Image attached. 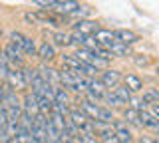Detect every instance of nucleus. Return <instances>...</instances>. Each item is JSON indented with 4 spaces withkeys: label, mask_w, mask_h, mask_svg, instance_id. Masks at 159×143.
Masks as SVG:
<instances>
[{
    "label": "nucleus",
    "mask_w": 159,
    "mask_h": 143,
    "mask_svg": "<svg viewBox=\"0 0 159 143\" xmlns=\"http://www.w3.org/2000/svg\"><path fill=\"white\" fill-rule=\"evenodd\" d=\"M74 56H76L80 62H84V64H88V66L96 68V70H107V66H109V60L98 56V54H93V52L84 50V48H78V52L74 54Z\"/></svg>",
    "instance_id": "obj_1"
},
{
    "label": "nucleus",
    "mask_w": 159,
    "mask_h": 143,
    "mask_svg": "<svg viewBox=\"0 0 159 143\" xmlns=\"http://www.w3.org/2000/svg\"><path fill=\"white\" fill-rule=\"evenodd\" d=\"M26 20H28V22L50 24V26H60V24H62V16H58V14H54V12L40 10V12H28V14H26Z\"/></svg>",
    "instance_id": "obj_2"
},
{
    "label": "nucleus",
    "mask_w": 159,
    "mask_h": 143,
    "mask_svg": "<svg viewBox=\"0 0 159 143\" xmlns=\"http://www.w3.org/2000/svg\"><path fill=\"white\" fill-rule=\"evenodd\" d=\"M111 129H113V135H116L117 143H133V133L129 131L127 123L123 119H113Z\"/></svg>",
    "instance_id": "obj_3"
},
{
    "label": "nucleus",
    "mask_w": 159,
    "mask_h": 143,
    "mask_svg": "<svg viewBox=\"0 0 159 143\" xmlns=\"http://www.w3.org/2000/svg\"><path fill=\"white\" fill-rule=\"evenodd\" d=\"M99 30V26H98V22L96 20H78L76 24H74V32H78V34H82V36H92V34H96Z\"/></svg>",
    "instance_id": "obj_4"
},
{
    "label": "nucleus",
    "mask_w": 159,
    "mask_h": 143,
    "mask_svg": "<svg viewBox=\"0 0 159 143\" xmlns=\"http://www.w3.org/2000/svg\"><path fill=\"white\" fill-rule=\"evenodd\" d=\"M20 103H22V107H24V113L30 117H34V115H38V100H36V96H34L32 92H28L26 96H24V100H20Z\"/></svg>",
    "instance_id": "obj_5"
},
{
    "label": "nucleus",
    "mask_w": 159,
    "mask_h": 143,
    "mask_svg": "<svg viewBox=\"0 0 159 143\" xmlns=\"http://www.w3.org/2000/svg\"><path fill=\"white\" fill-rule=\"evenodd\" d=\"M99 82H102L106 87H116V86H119V82H121V74H119L117 70L107 68V70L102 72V80Z\"/></svg>",
    "instance_id": "obj_6"
},
{
    "label": "nucleus",
    "mask_w": 159,
    "mask_h": 143,
    "mask_svg": "<svg viewBox=\"0 0 159 143\" xmlns=\"http://www.w3.org/2000/svg\"><path fill=\"white\" fill-rule=\"evenodd\" d=\"M6 82L10 83V87H14L12 92H16V90H24V87H28L26 86V82H24V78H22V72L16 70V68H12V70L8 72V76H6Z\"/></svg>",
    "instance_id": "obj_7"
},
{
    "label": "nucleus",
    "mask_w": 159,
    "mask_h": 143,
    "mask_svg": "<svg viewBox=\"0 0 159 143\" xmlns=\"http://www.w3.org/2000/svg\"><path fill=\"white\" fill-rule=\"evenodd\" d=\"M113 38H116L117 42L125 44V46H131V44H135L139 40V36L133 30H125V28H121V30H116L113 32Z\"/></svg>",
    "instance_id": "obj_8"
},
{
    "label": "nucleus",
    "mask_w": 159,
    "mask_h": 143,
    "mask_svg": "<svg viewBox=\"0 0 159 143\" xmlns=\"http://www.w3.org/2000/svg\"><path fill=\"white\" fill-rule=\"evenodd\" d=\"M147 127V129H151V131H157L159 129V119L155 115H151L149 113V109L147 111H139V127Z\"/></svg>",
    "instance_id": "obj_9"
},
{
    "label": "nucleus",
    "mask_w": 159,
    "mask_h": 143,
    "mask_svg": "<svg viewBox=\"0 0 159 143\" xmlns=\"http://www.w3.org/2000/svg\"><path fill=\"white\" fill-rule=\"evenodd\" d=\"M4 54H6V58L10 60V64H22V60H24V54H22V50H20L18 46H14V44H6V48L2 50Z\"/></svg>",
    "instance_id": "obj_10"
},
{
    "label": "nucleus",
    "mask_w": 159,
    "mask_h": 143,
    "mask_svg": "<svg viewBox=\"0 0 159 143\" xmlns=\"http://www.w3.org/2000/svg\"><path fill=\"white\" fill-rule=\"evenodd\" d=\"M80 6L78 2H74V0H60V2H52V10H56L58 14H72L76 8Z\"/></svg>",
    "instance_id": "obj_11"
},
{
    "label": "nucleus",
    "mask_w": 159,
    "mask_h": 143,
    "mask_svg": "<svg viewBox=\"0 0 159 143\" xmlns=\"http://www.w3.org/2000/svg\"><path fill=\"white\" fill-rule=\"evenodd\" d=\"M36 70H38V76L42 78L44 83H50V86H56L58 83V72L56 70H52V68H48V66H40Z\"/></svg>",
    "instance_id": "obj_12"
},
{
    "label": "nucleus",
    "mask_w": 159,
    "mask_h": 143,
    "mask_svg": "<svg viewBox=\"0 0 159 143\" xmlns=\"http://www.w3.org/2000/svg\"><path fill=\"white\" fill-rule=\"evenodd\" d=\"M93 40H96L99 46L103 48V50H107L109 48V44H111L113 40H116V38H113V32L111 30H106V28H99V30L96 32V38H93Z\"/></svg>",
    "instance_id": "obj_13"
},
{
    "label": "nucleus",
    "mask_w": 159,
    "mask_h": 143,
    "mask_svg": "<svg viewBox=\"0 0 159 143\" xmlns=\"http://www.w3.org/2000/svg\"><path fill=\"white\" fill-rule=\"evenodd\" d=\"M107 52H109V56L125 58V56H129V46H125V44H121V42H117V40H113L111 44H109Z\"/></svg>",
    "instance_id": "obj_14"
},
{
    "label": "nucleus",
    "mask_w": 159,
    "mask_h": 143,
    "mask_svg": "<svg viewBox=\"0 0 159 143\" xmlns=\"http://www.w3.org/2000/svg\"><path fill=\"white\" fill-rule=\"evenodd\" d=\"M62 62H64V66H66V70H68V72L84 76V74H82V62H80L76 56H64V58H62Z\"/></svg>",
    "instance_id": "obj_15"
},
{
    "label": "nucleus",
    "mask_w": 159,
    "mask_h": 143,
    "mask_svg": "<svg viewBox=\"0 0 159 143\" xmlns=\"http://www.w3.org/2000/svg\"><path fill=\"white\" fill-rule=\"evenodd\" d=\"M36 56H40L42 60H52V58L56 56V48H54L50 42H42L36 48Z\"/></svg>",
    "instance_id": "obj_16"
},
{
    "label": "nucleus",
    "mask_w": 159,
    "mask_h": 143,
    "mask_svg": "<svg viewBox=\"0 0 159 143\" xmlns=\"http://www.w3.org/2000/svg\"><path fill=\"white\" fill-rule=\"evenodd\" d=\"M123 82H125V87L131 93H137V92L143 90V82L139 80L135 74H129V76H125V78H123Z\"/></svg>",
    "instance_id": "obj_17"
},
{
    "label": "nucleus",
    "mask_w": 159,
    "mask_h": 143,
    "mask_svg": "<svg viewBox=\"0 0 159 143\" xmlns=\"http://www.w3.org/2000/svg\"><path fill=\"white\" fill-rule=\"evenodd\" d=\"M84 113H86V117L88 119H92V121H98V113H99V105H96V103H89L84 100L82 101V107H80Z\"/></svg>",
    "instance_id": "obj_18"
},
{
    "label": "nucleus",
    "mask_w": 159,
    "mask_h": 143,
    "mask_svg": "<svg viewBox=\"0 0 159 143\" xmlns=\"http://www.w3.org/2000/svg\"><path fill=\"white\" fill-rule=\"evenodd\" d=\"M141 101L145 103L147 107H149V105H157V103H159V93H157V90H155V87H149V90H145V92H143V97H141Z\"/></svg>",
    "instance_id": "obj_19"
},
{
    "label": "nucleus",
    "mask_w": 159,
    "mask_h": 143,
    "mask_svg": "<svg viewBox=\"0 0 159 143\" xmlns=\"http://www.w3.org/2000/svg\"><path fill=\"white\" fill-rule=\"evenodd\" d=\"M54 103L68 107V103H70V93L64 90V87H56V92H54Z\"/></svg>",
    "instance_id": "obj_20"
},
{
    "label": "nucleus",
    "mask_w": 159,
    "mask_h": 143,
    "mask_svg": "<svg viewBox=\"0 0 159 143\" xmlns=\"http://www.w3.org/2000/svg\"><path fill=\"white\" fill-rule=\"evenodd\" d=\"M20 50H22L24 56H36V42L32 40V38L24 36L22 40V46H20Z\"/></svg>",
    "instance_id": "obj_21"
},
{
    "label": "nucleus",
    "mask_w": 159,
    "mask_h": 143,
    "mask_svg": "<svg viewBox=\"0 0 159 143\" xmlns=\"http://www.w3.org/2000/svg\"><path fill=\"white\" fill-rule=\"evenodd\" d=\"M123 117H125V119H123L125 123L139 127V111H135L133 107H125V111H123Z\"/></svg>",
    "instance_id": "obj_22"
},
{
    "label": "nucleus",
    "mask_w": 159,
    "mask_h": 143,
    "mask_svg": "<svg viewBox=\"0 0 159 143\" xmlns=\"http://www.w3.org/2000/svg\"><path fill=\"white\" fill-rule=\"evenodd\" d=\"M113 93L117 96V100L121 101V103H129V100L133 97V93L129 92L125 86H116V90H113Z\"/></svg>",
    "instance_id": "obj_23"
},
{
    "label": "nucleus",
    "mask_w": 159,
    "mask_h": 143,
    "mask_svg": "<svg viewBox=\"0 0 159 143\" xmlns=\"http://www.w3.org/2000/svg\"><path fill=\"white\" fill-rule=\"evenodd\" d=\"M113 111L107 109V107H99V113H98V121L99 123H106V125H111L113 123Z\"/></svg>",
    "instance_id": "obj_24"
},
{
    "label": "nucleus",
    "mask_w": 159,
    "mask_h": 143,
    "mask_svg": "<svg viewBox=\"0 0 159 143\" xmlns=\"http://www.w3.org/2000/svg\"><path fill=\"white\" fill-rule=\"evenodd\" d=\"M88 90L89 92H93V93H98V96H103L107 90H106V86H103L102 82L98 80V78H89V86H88Z\"/></svg>",
    "instance_id": "obj_25"
},
{
    "label": "nucleus",
    "mask_w": 159,
    "mask_h": 143,
    "mask_svg": "<svg viewBox=\"0 0 159 143\" xmlns=\"http://www.w3.org/2000/svg\"><path fill=\"white\" fill-rule=\"evenodd\" d=\"M54 44L56 46H70V34H66V32H56L54 34ZM52 44V46H54Z\"/></svg>",
    "instance_id": "obj_26"
},
{
    "label": "nucleus",
    "mask_w": 159,
    "mask_h": 143,
    "mask_svg": "<svg viewBox=\"0 0 159 143\" xmlns=\"http://www.w3.org/2000/svg\"><path fill=\"white\" fill-rule=\"evenodd\" d=\"M102 101H106L107 105H111V107L123 105V103L117 100V96H116V93H113V92H106V93H103V96H102Z\"/></svg>",
    "instance_id": "obj_27"
},
{
    "label": "nucleus",
    "mask_w": 159,
    "mask_h": 143,
    "mask_svg": "<svg viewBox=\"0 0 159 143\" xmlns=\"http://www.w3.org/2000/svg\"><path fill=\"white\" fill-rule=\"evenodd\" d=\"M20 72H22V78H24V82H26V86H30L32 80L38 76V70H36V68H22Z\"/></svg>",
    "instance_id": "obj_28"
},
{
    "label": "nucleus",
    "mask_w": 159,
    "mask_h": 143,
    "mask_svg": "<svg viewBox=\"0 0 159 143\" xmlns=\"http://www.w3.org/2000/svg\"><path fill=\"white\" fill-rule=\"evenodd\" d=\"M89 12H92V8H89V6H78L76 10L72 12V16H80V20H88Z\"/></svg>",
    "instance_id": "obj_29"
},
{
    "label": "nucleus",
    "mask_w": 159,
    "mask_h": 143,
    "mask_svg": "<svg viewBox=\"0 0 159 143\" xmlns=\"http://www.w3.org/2000/svg\"><path fill=\"white\" fill-rule=\"evenodd\" d=\"M133 62H135V66H147L149 62V56H145V54H137V56H133Z\"/></svg>",
    "instance_id": "obj_30"
},
{
    "label": "nucleus",
    "mask_w": 159,
    "mask_h": 143,
    "mask_svg": "<svg viewBox=\"0 0 159 143\" xmlns=\"http://www.w3.org/2000/svg\"><path fill=\"white\" fill-rule=\"evenodd\" d=\"M0 66H4V68H8V70H12V64H10V60L6 58V54H4L2 50H0Z\"/></svg>",
    "instance_id": "obj_31"
},
{
    "label": "nucleus",
    "mask_w": 159,
    "mask_h": 143,
    "mask_svg": "<svg viewBox=\"0 0 159 143\" xmlns=\"http://www.w3.org/2000/svg\"><path fill=\"white\" fill-rule=\"evenodd\" d=\"M0 143H12V139L6 135V131H4V129H0Z\"/></svg>",
    "instance_id": "obj_32"
},
{
    "label": "nucleus",
    "mask_w": 159,
    "mask_h": 143,
    "mask_svg": "<svg viewBox=\"0 0 159 143\" xmlns=\"http://www.w3.org/2000/svg\"><path fill=\"white\" fill-rule=\"evenodd\" d=\"M139 143H157V141L151 139V137H147V135H141L139 137Z\"/></svg>",
    "instance_id": "obj_33"
},
{
    "label": "nucleus",
    "mask_w": 159,
    "mask_h": 143,
    "mask_svg": "<svg viewBox=\"0 0 159 143\" xmlns=\"http://www.w3.org/2000/svg\"><path fill=\"white\" fill-rule=\"evenodd\" d=\"M28 143H42V141H38V139H34V137H28Z\"/></svg>",
    "instance_id": "obj_34"
},
{
    "label": "nucleus",
    "mask_w": 159,
    "mask_h": 143,
    "mask_svg": "<svg viewBox=\"0 0 159 143\" xmlns=\"http://www.w3.org/2000/svg\"><path fill=\"white\" fill-rule=\"evenodd\" d=\"M2 97H4V87H0V101H2Z\"/></svg>",
    "instance_id": "obj_35"
},
{
    "label": "nucleus",
    "mask_w": 159,
    "mask_h": 143,
    "mask_svg": "<svg viewBox=\"0 0 159 143\" xmlns=\"http://www.w3.org/2000/svg\"><path fill=\"white\" fill-rule=\"evenodd\" d=\"M66 143H74V139H72V141H66Z\"/></svg>",
    "instance_id": "obj_36"
}]
</instances>
